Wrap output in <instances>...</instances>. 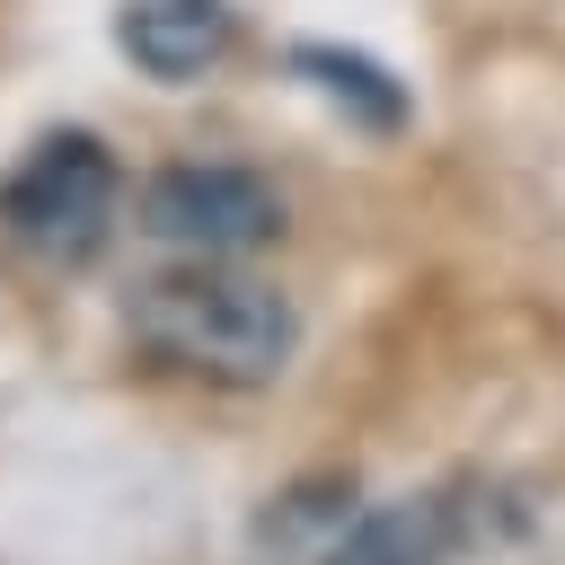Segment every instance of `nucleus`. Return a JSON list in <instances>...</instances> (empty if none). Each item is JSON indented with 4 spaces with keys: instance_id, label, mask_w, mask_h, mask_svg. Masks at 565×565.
Returning <instances> with one entry per match:
<instances>
[{
    "instance_id": "4",
    "label": "nucleus",
    "mask_w": 565,
    "mask_h": 565,
    "mask_svg": "<svg viewBox=\"0 0 565 565\" xmlns=\"http://www.w3.org/2000/svg\"><path fill=\"white\" fill-rule=\"evenodd\" d=\"M115 44L132 53L141 79L185 88L238 44V9L230 0H124L115 9Z\"/></svg>"
},
{
    "instance_id": "6",
    "label": "nucleus",
    "mask_w": 565,
    "mask_h": 565,
    "mask_svg": "<svg viewBox=\"0 0 565 565\" xmlns=\"http://www.w3.org/2000/svg\"><path fill=\"white\" fill-rule=\"evenodd\" d=\"M441 556H450V512L441 503H371L327 547V565H441Z\"/></svg>"
},
{
    "instance_id": "2",
    "label": "nucleus",
    "mask_w": 565,
    "mask_h": 565,
    "mask_svg": "<svg viewBox=\"0 0 565 565\" xmlns=\"http://www.w3.org/2000/svg\"><path fill=\"white\" fill-rule=\"evenodd\" d=\"M115 212H124V168L79 124L26 141V159L0 177V230L44 265H88L115 238Z\"/></svg>"
},
{
    "instance_id": "1",
    "label": "nucleus",
    "mask_w": 565,
    "mask_h": 565,
    "mask_svg": "<svg viewBox=\"0 0 565 565\" xmlns=\"http://www.w3.org/2000/svg\"><path fill=\"white\" fill-rule=\"evenodd\" d=\"M124 327L168 371H194L212 388H274L300 353V309L238 274L230 256H177L124 291Z\"/></svg>"
},
{
    "instance_id": "5",
    "label": "nucleus",
    "mask_w": 565,
    "mask_h": 565,
    "mask_svg": "<svg viewBox=\"0 0 565 565\" xmlns=\"http://www.w3.org/2000/svg\"><path fill=\"white\" fill-rule=\"evenodd\" d=\"M291 79L309 97H327L344 124H362V132H397L406 124V88L353 44H291Z\"/></svg>"
},
{
    "instance_id": "3",
    "label": "nucleus",
    "mask_w": 565,
    "mask_h": 565,
    "mask_svg": "<svg viewBox=\"0 0 565 565\" xmlns=\"http://www.w3.org/2000/svg\"><path fill=\"white\" fill-rule=\"evenodd\" d=\"M141 238L168 256H247L282 238V194L230 159H177L141 185Z\"/></svg>"
}]
</instances>
